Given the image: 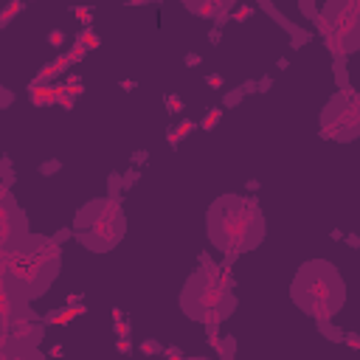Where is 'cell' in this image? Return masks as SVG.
<instances>
[{
    "instance_id": "cell-1",
    "label": "cell",
    "mask_w": 360,
    "mask_h": 360,
    "mask_svg": "<svg viewBox=\"0 0 360 360\" xmlns=\"http://www.w3.org/2000/svg\"><path fill=\"white\" fill-rule=\"evenodd\" d=\"M62 265V248L43 233H26L17 245L0 251V270L26 301L45 296Z\"/></svg>"
},
{
    "instance_id": "cell-2",
    "label": "cell",
    "mask_w": 360,
    "mask_h": 360,
    "mask_svg": "<svg viewBox=\"0 0 360 360\" xmlns=\"http://www.w3.org/2000/svg\"><path fill=\"white\" fill-rule=\"evenodd\" d=\"M205 225L211 245L228 256L254 251L265 239V217L259 205L254 197L242 194H222L214 200L205 214Z\"/></svg>"
},
{
    "instance_id": "cell-3",
    "label": "cell",
    "mask_w": 360,
    "mask_h": 360,
    "mask_svg": "<svg viewBox=\"0 0 360 360\" xmlns=\"http://www.w3.org/2000/svg\"><path fill=\"white\" fill-rule=\"evenodd\" d=\"M290 298L304 315L315 321H332L346 304V284L340 270L326 259H310L293 276Z\"/></svg>"
},
{
    "instance_id": "cell-4",
    "label": "cell",
    "mask_w": 360,
    "mask_h": 360,
    "mask_svg": "<svg viewBox=\"0 0 360 360\" xmlns=\"http://www.w3.org/2000/svg\"><path fill=\"white\" fill-rule=\"evenodd\" d=\"M200 265H203V270L191 273L183 284L180 310L191 321H203L214 332L219 321L231 318V312L236 310V298L231 293L233 282L228 279V273H222V268L211 265L208 256H200Z\"/></svg>"
},
{
    "instance_id": "cell-5",
    "label": "cell",
    "mask_w": 360,
    "mask_h": 360,
    "mask_svg": "<svg viewBox=\"0 0 360 360\" xmlns=\"http://www.w3.org/2000/svg\"><path fill=\"white\" fill-rule=\"evenodd\" d=\"M127 231V217L115 197H99L85 203L73 217V233L76 239L93 251V254H107L113 251Z\"/></svg>"
},
{
    "instance_id": "cell-6",
    "label": "cell",
    "mask_w": 360,
    "mask_h": 360,
    "mask_svg": "<svg viewBox=\"0 0 360 360\" xmlns=\"http://www.w3.org/2000/svg\"><path fill=\"white\" fill-rule=\"evenodd\" d=\"M318 31L329 48L346 57L360 45V0H326L321 15H315Z\"/></svg>"
},
{
    "instance_id": "cell-7",
    "label": "cell",
    "mask_w": 360,
    "mask_h": 360,
    "mask_svg": "<svg viewBox=\"0 0 360 360\" xmlns=\"http://www.w3.org/2000/svg\"><path fill=\"white\" fill-rule=\"evenodd\" d=\"M321 135L329 141H354L360 135V99L352 87H343L326 101L321 113Z\"/></svg>"
},
{
    "instance_id": "cell-8",
    "label": "cell",
    "mask_w": 360,
    "mask_h": 360,
    "mask_svg": "<svg viewBox=\"0 0 360 360\" xmlns=\"http://www.w3.org/2000/svg\"><path fill=\"white\" fill-rule=\"evenodd\" d=\"M43 321L37 312L15 318L12 324L0 326V357H29L37 354V343L43 340Z\"/></svg>"
},
{
    "instance_id": "cell-9",
    "label": "cell",
    "mask_w": 360,
    "mask_h": 360,
    "mask_svg": "<svg viewBox=\"0 0 360 360\" xmlns=\"http://www.w3.org/2000/svg\"><path fill=\"white\" fill-rule=\"evenodd\" d=\"M29 233V219L15 194L9 191L6 183H0V251H9L12 245Z\"/></svg>"
},
{
    "instance_id": "cell-10",
    "label": "cell",
    "mask_w": 360,
    "mask_h": 360,
    "mask_svg": "<svg viewBox=\"0 0 360 360\" xmlns=\"http://www.w3.org/2000/svg\"><path fill=\"white\" fill-rule=\"evenodd\" d=\"M29 312H31L29 301H26V298H23L15 287H12V282L6 279V273L0 270V326L12 324L15 318L29 315Z\"/></svg>"
},
{
    "instance_id": "cell-11",
    "label": "cell",
    "mask_w": 360,
    "mask_h": 360,
    "mask_svg": "<svg viewBox=\"0 0 360 360\" xmlns=\"http://www.w3.org/2000/svg\"><path fill=\"white\" fill-rule=\"evenodd\" d=\"M20 6H23V0H15V3H9V6H6V12L0 15V29L6 26V20H12V17H15L17 12H20Z\"/></svg>"
},
{
    "instance_id": "cell-12",
    "label": "cell",
    "mask_w": 360,
    "mask_h": 360,
    "mask_svg": "<svg viewBox=\"0 0 360 360\" xmlns=\"http://www.w3.org/2000/svg\"><path fill=\"white\" fill-rule=\"evenodd\" d=\"M217 118H219V110H211V113H208V118L203 121V130H211L214 124H217Z\"/></svg>"
},
{
    "instance_id": "cell-13",
    "label": "cell",
    "mask_w": 360,
    "mask_h": 360,
    "mask_svg": "<svg viewBox=\"0 0 360 360\" xmlns=\"http://www.w3.org/2000/svg\"><path fill=\"white\" fill-rule=\"evenodd\" d=\"M166 101H169V107H172V113H180V110H183V101L177 99V96H169V99H166Z\"/></svg>"
},
{
    "instance_id": "cell-14",
    "label": "cell",
    "mask_w": 360,
    "mask_h": 360,
    "mask_svg": "<svg viewBox=\"0 0 360 360\" xmlns=\"http://www.w3.org/2000/svg\"><path fill=\"white\" fill-rule=\"evenodd\" d=\"M0 104L6 107V104H12V96L6 93V87H0Z\"/></svg>"
},
{
    "instance_id": "cell-15",
    "label": "cell",
    "mask_w": 360,
    "mask_h": 360,
    "mask_svg": "<svg viewBox=\"0 0 360 360\" xmlns=\"http://www.w3.org/2000/svg\"><path fill=\"white\" fill-rule=\"evenodd\" d=\"M59 169V163L54 161V163H43V172H57Z\"/></svg>"
},
{
    "instance_id": "cell-16",
    "label": "cell",
    "mask_w": 360,
    "mask_h": 360,
    "mask_svg": "<svg viewBox=\"0 0 360 360\" xmlns=\"http://www.w3.org/2000/svg\"><path fill=\"white\" fill-rule=\"evenodd\" d=\"M51 43L59 45V43H62V34H59V31H54V34H51Z\"/></svg>"
},
{
    "instance_id": "cell-17",
    "label": "cell",
    "mask_w": 360,
    "mask_h": 360,
    "mask_svg": "<svg viewBox=\"0 0 360 360\" xmlns=\"http://www.w3.org/2000/svg\"><path fill=\"white\" fill-rule=\"evenodd\" d=\"M208 85H214V87H219V85H222V79H219V76H208Z\"/></svg>"
},
{
    "instance_id": "cell-18",
    "label": "cell",
    "mask_w": 360,
    "mask_h": 360,
    "mask_svg": "<svg viewBox=\"0 0 360 360\" xmlns=\"http://www.w3.org/2000/svg\"><path fill=\"white\" fill-rule=\"evenodd\" d=\"M186 62H189V65H197V62H200V57H194V54H189V57H186Z\"/></svg>"
},
{
    "instance_id": "cell-19",
    "label": "cell",
    "mask_w": 360,
    "mask_h": 360,
    "mask_svg": "<svg viewBox=\"0 0 360 360\" xmlns=\"http://www.w3.org/2000/svg\"><path fill=\"white\" fill-rule=\"evenodd\" d=\"M133 6H144V3H149V0H130Z\"/></svg>"
}]
</instances>
